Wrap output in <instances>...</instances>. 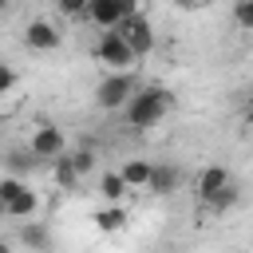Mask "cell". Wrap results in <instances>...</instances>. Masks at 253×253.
<instances>
[{"instance_id":"1","label":"cell","mask_w":253,"mask_h":253,"mask_svg":"<svg viewBox=\"0 0 253 253\" xmlns=\"http://www.w3.org/2000/svg\"><path fill=\"white\" fill-rule=\"evenodd\" d=\"M194 194L210 213H225V210L237 206V186H233L225 166H202L198 178H194Z\"/></svg>"},{"instance_id":"2","label":"cell","mask_w":253,"mask_h":253,"mask_svg":"<svg viewBox=\"0 0 253 253\" xmlns=\"http://www.w3.org/2000/svg\"><path fill=\"white\" fill-rule=\"evenodd\" d=\"M166 111H170V91L158 87V83H150V87H138L134 91V99L126 103L123 115H126V126L146 130V126H158L166 119Z\"/></svg>"},{"instance_id":"3","label":"cell","mask_w":253,"mask_h":253,"mask_svg":"<svg viewBox=\"0 0 253 253\" xmlns=\"http://www.w3.org/2000/svg\"><path fill=\"white\" fill-rule=\"evenodd\" d=\"M138 83H134V71H107L95 87V103L103 111H126V103L134 99Z\"/></svg>"},{"instance_id":"4","label":"cell","mask_w":253,"mask_h":253,"mask_svg":"<svg viewBox=\"0 0 253 253\" xmlns=\"http://www.w3.org/2000/svg\"><path fill=\"white\" fill-rule=\"evenodd\" d=\"M95 59L107 67V71H134V51H130V43L119 36V32H103L99 36V43H95Z\"/></svg>"},{"instance_id":"5","label":"cell","mask_w":253,"mask_h":253,"mask_svg":"<svg viewBox=\"0 0 253 253\" xmlns=\"http://www.w3.org/2000/svg\"><path fill=\"white\" fill-rule=\"evenodd\" d=\"M63 130L55 126V123H40L36 130H32V138H28V150H32V158H43V162H55V158H63Z\"/></svg>"},{"instance_id":"6","label":"cell","mask_w":253,"mask_h":253,"mask_svg":"<svg viewBox=\"0 0 253 253\" xmlns=\"http://www.w3.org/2000/svg\"><path fill=\"white\" fill-rule=\"evenodd\" d=\"M115 32L130 43V51H134V55H146V51L154 47V28H150V20H146L142 12H138V16H126Z\"/></svg>"},{"instance_id":"7","label":"cell","mask_w":253,"mask_h":253,"mask_svg":"<svg viewBox=\"0 0 253 253\" xmlns=\"http://www.w3.org/2000/svg\"><path fill=\"white\" fill-rule=\"evenodd\" d=\"M24 43H28L32 51H55V47L63 43V32H59L51 20H32V24L24 28Z\"/></svg>"},{"instance_id":"8","label":"cell","mask_w":253,"mask_h":253,"mask_svg":"<svg viewBox=\"0 0 253 253\" xmlns=\"http://www.w3.org/2000/svg\"><path fill=\"white\" fill-rule=\"evenodd\" d=\"M87 20L95 24V28H103V32H115L126 16H123V8H119V0H91V8H87Z\"/></svg>"},{"instance_id":"9","label":"cell","mask_w":253,"mask_h":253,"mask_svg":"<svg viewBox=\"0 0 253 253\" xmlns=\"http://www.w3.org/2000/svg\"><path fill=\"white\" fill-rule=\"evenodd\" d=\"M4 210H8V217H24V221H32V217L40 213V194L24 182V186L8 198V206H4Z\"/></svg>"},{"instance_id":"10","label":"cell","mask_w":253,"mask_h":253,"mask_svg":"<svg viewBox=\"0 0 253 253\" xmlns=\"http://www.w3.org/2000/svg\"><path fill=\"white\" fill-rule=\"evenodd\" d=\"M182 186V170L178 166H170V162H158L154 170H150V194H174Z\"/></svg>"},{"instance_id":"11","label":"cell","mask_w":253,"mask_h":253,"mask_svg":"<svg viewBox=\"0 0 253 253\" xmlns=\"http://www.w3.org/2000/svg\"><path fill=\"white\" fill-rule=\"evenodd\" d=\"M150 170H154V162H146V158H126L119 166V174H123V182L130 190H146L150 186Z\"/></svg>"},{"instance_id":"12","label":"cell","mask_w":253,"mask_h":253,"mask_svg":"<svg viewBox=\"0 0 253 253\" xmlns=\"http://www.w3.org/2000/svg\"><path fill=\"white\" fill-rule=\"evenodd\" d=\"M20 241H24L32 253H51V233H47V225L36 221V217L20 225Z\"/></svg>"},{"instance_id":"13","label":"cell","mask_w":253,"mask_h":253,"mask_svg":"<svg viewBox=\"0 0 253 253\" xmlns=\"http://www.w3.org/2000/svg\"><path fill=\"white\" fill-rule=\"evenodd\" d=\"M95 229L99 233H119L123 225H126V206H115V202H107L103 210H95Z\"/></svg>"},{"instance_id":"14","label":"cell","mask_w":253,"mask_h":253,"mask_svg":"<svg viewBox=\"0 0 253 253\" xmlns=\"http://www.w3.org/2000/svg\"><path fill=\"white\" fill-rule=\"evenodd\" d=\"M99 194H103L107 202L123 206V198L130 194V186L123 182V174H119V170H107V174H99Z\"/></svg>"},{"instance_id":"15","label":"cell","mask_w":253,"mask_h":253,"mask_svg":"<svg viewBox=\"0 0 253 253\" xmlns=\"http://www.w3.org/2000/svg\"><path fill=\"white\" fill-rule=\"evenodd\" d=\"M51 178H55V186H63V190H75V186L83 182V178L75 174V166H71V158H67V154L51 162Z\"/></svg>"},{"instance_id":"16","label":"cell","mask_w":253,"mask_h":253,"mask_svg":"<svg viewBox=\"0 0 253 253\" xmlns=\"http://www.w3.org/2000/svg\"><path fill=\"white\" fill-rule=\"evenodd\" d=\"M67 158H71V166H75V174H79V178H87V174L95 170V150H91L87 142H83L79 150H71Z\"/></svg>"},{"instance_id":"17","label":"cell","mask_w":253,"mask_h":253,"mask_svg":"<svg viewBox=\"0 0 253 253\" xmlns=\"http://www.w3.org/2000/svg\"><path fill=\"white\" fill-rule=\"evenodd\" d=\"M233 24L241 32H253V0H233Z\"/></svg>"},{"instance_id":"18","label":"cell","mask_w":253,"mask_h":253,"mask_svg":"<svg viewBox=\"0 0 253 253\" xmlns=\"http://www.w3.org/2000/svg\"><path fill=\"white\" fill-rule=\"evenodd\" d=\"M20 87V71L12 63H0V95H12Z\"/></svg>"},{"instance_id":"19","label":"cell","mask_w":253,"mask_h":253,"mask_svg":"<svg viewBox=\"0 0 253 253\" xmlns=\"http://www.w3.org/2000/svg\"><path fill=\"white\" fill-rule=\"evenodd\" d=\"M55 4L63 16H87V8H91V0H55Z\"/></svg>"},{"instance_id":"20","label":"cell","mask_w":253,"mask_h":253,"mask_svg":"<svg viewBox=\"0 0 253 253\" xmlns=\"http://www.w3.org/2000/svg\"><path fill=\"white\" fill-rule=\"evenodd\" d=\"M119 8H123V16H138L142 12V0H119Z\"/></svg>"},{"instance_id":"21","label":"cell","mask_w":253,"mask_h":253,"mask_svg":"<svg viewBox=\"0 0 253 253\" xmlns=\"http://www.w3.org/2000/svg\"><path fill=\"white\" fill-rule=\"evenodd\" d=\"M206 0H178V8H202Z\"/></svg>"},{"instance_id":"22","label":"cell","mask_w":253,"mask_h":253,"mask_svg":"<svg viewBox=\"0 0 253 253\" xmlns=\"http://www.w3.org/2000/svg\"><path fill=\"white\" fill-rule=\"evenodd\" d=\"M245 123H249V130H253V99H249V107H245Z\"/></svg>"},{"instance_id":"23","label":"cell","mask_w":253,"mask_h":253,"mask_svg":"<svg viewBox=\"0 0 253 253\" xmlns=\"http://www.w3.org/2000/svg\"><path fill=\"white\" fill-rule=\"evenodd\" d=\"M0 253H12V241H4V237H0Z\"/></svg>"},{"instance_id":"24","label":"cell","mask_w":253,"mask_h":253,"mask_svg":"<svg viewBox=\"0 0 253 253\" xmlns=\"http://www.w3.org/2000/svg\"><path fill=\"white\" fill-rule=\"evenodd\" d=\"M0 217H8V210H4V198H0Z\"/></svg>"},{"instance_id":"25","label":"cell","mask_w":253,"mask_h":253,"mask_svg":"<svg viewBox=\"0 0 253 253\" xmlns=\"http://www.w3.org/2000/svg\"><path fill=\"white\" fill-rule=\"evenodd\" d=\"M4 8H8V0H0V12H4Z\"/></svg>"},{"instance_id":"26","label":"cell","mask_w":253,"mask_h":253,"mask_svg":"<svg viewBox=\"0 0 253 253\" xmlns=\"http://www.w3.org/2000/svg\"><path fill=\"white\" fill-rule=\"evenodd\" d=\"M0 16H4V12H0Z\"/></svg>"}]
</instances>
